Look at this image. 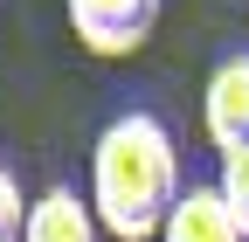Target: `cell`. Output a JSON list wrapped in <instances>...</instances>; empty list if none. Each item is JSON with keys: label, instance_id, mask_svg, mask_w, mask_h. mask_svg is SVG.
<instances>
[{"label": "cell", "instance_id": "7a4b0ae2", "mask_svg": "<svg viewBox=\"0 0 249 242\" xmlns=\"http://www.w3.org/2000/svg\"><path fill=\"white\" fill-rule=\"evenodd\" d=\"M70 28L90 55H132L160 28V0H70Z\"/></svg>", "mask_w": 249, "mask_h": 242}, {"label": "cell", "instance_id": "277c9868", "mask_svg": "<svg viewBox=\"0 0 249 242\" xmlns=\"http://www.w3.org/2000/svg\"><path fill=\"white\" fill-rule=\"evenodd\" d=\"M160 242H242V228H235V215H229V201L214 194V180H208V187L187 180V194L173 201Z\"/></svg>", "mask_w": 249, "mask_h": 242}, {"label": "cell", "instance_id": "5b68a950", "mask_svg": "<svg viewBox=\"0 0 249 242\" xmlns=\"http://www.w3.org/2000/svg\"><path fill=\"white\" fill-rule=\"evenodd\" d=\"M21 242H97V215L76 187H49L28 201V235Z\"/></svg>", "mask_w": 249, "mask_h": 242}, {"label": "cell", "instance_id": "3957f363", "mask_svg": "<svg viewBox=\"0 0 249 242\" xmlns=\"http://www.w3.org/2000/svg\"><path fill=\"white\" fill-rule=\"evenodd\" d=\"M201 125H208V138H214L222 159L249 145V49L214 63V76L201 90Z\"/></svg>", "mask_w": 249, "mask_h": 242}, {"label": "cell", "instance_id": "52a82bcc", "mask_svg": "<svg viewBox=\"0 0 249 242\" xmlns=\"http://www.w3.org/2000/svg\"><path fill=\"white\" fill-rule=\"evenodd\" d=\"M28 235V201H21V180L0 166V242H21Z\"/></svg>", "mask_w": 249, "mask_h": 242}, {"label": "cell", "instance_id": "8992f818", "mask_svg": "<svg viewBox=\"0 0 249 242\" xmlns=\"http://www.w3.org/2000/svg\"><path fill=\"white\" fill-rule=\"evenodd\" d=\"M214 194L229 201V215H235V228H242V242H249V145L222 159V173H214Z\"/></svg>", "mask_w": 249, "mask_h": 242}, {"label": "cell", "instance_id": "6da1fadb", "mask_svg": "<svg viewBox=\"0 0 249 242\" xmlns=\"http://www.w3.org/2000/svg\"><path fill=\"white\" fill-rule=\"evenodd\" d=\"M180 145L152 111H118L90 145V215L118 242H152L180 201Z\"/></svg>", "mask_w": 249, "mask_h": 242}]
</instances>
